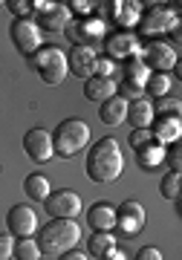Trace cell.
Returning a JSON list of instances; mask_svg holds the SVG:
<instances>
[{
  "mask_svg": "<svg viewBox=\"0 0 182 260\" xmlns=\"http://www.w3.org/2000/svg\"><path fill=\"white\" fill-rule=\"evenodd\" d=\"M87 177L99 185H110L122 177L125 171V153L118 148V139L113 136H104V139H96V145H90L87 150Z\"/></svg>",
  "mask_w": 182,
  "mask_h": 260,
  "instance_id": "obj_1",
  "label": "cell"
},
{
  "mask_svg": "<svg viewBox=\"0 0 182 260\" xmlns=\"http://www.w3.org/2000/svg\"><path fill=\"white\" fill-rule=\"evenodd\" d=\"M78 240H81V225L75 220H49L44 229H38V249L49 257H58L75 249Z\"/></svg>",
  "mask_w": 182,
  "mask_h": 260,
  "instance_id": "obj_2",
  "label": "cell"
},
{
  "mask_svg": "<svg viewBox=\"0 0 182 260\" xmlns=\"http://www.w3.org/2000/svg\"><path fill=\"white\" fill-rule=\"evenodd\" d=\"M87 145H90V124H87L84 119H78V116H73V119H64L58 127L52 130L55 156L73 159L75 153H81Z\"/></svg>",
  "mask_w": 182,
  "mask_h": 260,
  "instance_id": "obj_3",
  "label": "cell"
},
{
  "mask_svg": "<svg viewBox=\"0 0 182 260\" xmlns=\"http://www.w3.org/2000/svg\"><path fill=\"white\" fill-rule=\"evenodd\" d=\"M32 67H35V73L41 75V81L49 84V87L64 84L67 75H70L67 52L61 47H41L35 55H32Z\"/></svg>",
  "mask_w": 182,
  "mask_h": 260,
  "instance_id": "obj_4",
  "label": "cell"
},
{
  "mask_svg": "<svg viewBox=\"0 0 182 260\" xmlns=\"http://www.w3.org/2000/svg\"><path fill=\"white\" fill-rule=\"evenodd\" d=\"M136 26L142 32V38L156 41L159 35H168L173 29H179V12L173 6H165V3H150L147 9H142V18H139Z\"/></svg>",
  "mask_w": 182,
  "mask_h": 260,
  "instance_id": "obj_5",
  "label": "cell"
},
{
  "mask_svg": "<svg viewBox=\"0 0 182 260\" xmlns=\"http://www.w3.org/2000/svg\"><path fill=\"white\" fill-rule=\"evenodd\" d=\"M139 61L150 73H171L173 67L179 64V49H173L165 38H156V41H147L145 47H142Z\"/></svg>",
  "mask_w": 182,
  "mask_h": 260,
  "instance_id": "obj_6",
  "label": "cell"
},
{
  "mask_svg": "<svg viewBox=\"0 0 182 260\" xmlns=\"http://www.w3.org/2000/svg\"><path fill=\"white\" fill-rule=\"evenodd\" d=\"M64 35L73 47H96V41L107 38V26L96 15H90V18H73L67 23Z\"/></svg>",
  "mask_w": 182,
  "mask_h": 260,
  "instance_id": "obj_7",
  "label": "cell"
},
{
  "mask_svg": "<svg viewBox=\"0 0 182 260\" xmlns=\"http://www.w3.org/2000/svg\"><path fill=\"white\" fill-rule=\"evenodd\" d=\"M9 35H12V44L23 58H32L38 49L44 47V32L38 29V23L32 18H23V20H12L9 26Z\"/></svg>",
  "mask_w": 182,
  "mask_h": 260,
  "instance_id": "obj_8",
  "label": "cell"
},
{
  "mask_svg": "<svg viewBox=\"0 0 182 260\" xmlns=\"http://www.w3.org/2000/svg\"><path fill=\"white\" fill-rule=\"evenodd\" d=\"M46 214L52 220H75L78 214L84 211L81 197L75 194L73 188H61V191H49V197L44 200Z\"/></svg>",
  "mask_w": 182,
  "mask_h": 260,
  "instance_id": "obj_9",
  "label": "cell"
},
{
  "mask_svg": "<svg viewBox=\"0 0 182 260\" xmlns=\"http://www.w3.org/2000/svg\"><path fill=\"white\" fill-rule=\"evenodd\" d=\"M32 6L38 12V29L41 32H64L67 23L73 20L67 3H46V0H32Z\"/></svg>",
  "mask_w": 182,
  "mask_h": 260,
  "instance_id": "obj_10",
  "label": "cell"
},
{
  "mask_svg": "<svg viewBox=\"0 0 182 260\" xmlns=\"http://www.w3.org/2000/svg\"><path fill=\"white\" fill-rule=\"evenodd\" d=\"M6 232H9L15 240L35 237L38 234V214H35V208L26 205V203L12 205L9 214H6Z\"/></svg>",
  "mask_w": 182,
  "mask_h": 260,
  "instance_id": "obj_11",
  "label": "cell"
},
{
  "mask_svg": "<svg viewBox=\"0 0 182 260\" xmlns=\"http://www.w3.org/2000/svg\"><path fill=\"white\" fill-rule=\"evenodd\" d=\"M139 52H142V41H139L136 32H113V35L104 38V55L113 58L116 64L139 58Z\"/></svg>",
  "mask_w": 182,
  "mask_h": 260,
  "instance_id": "obj_12",
  "label": "cell"
},
{
  "mask_svg": "<svg viewBox=\"0 0 182 260\" xmlns=\"http://www.w3.org/2000/svg\"><path fill=\"white\" fill-rule=\"evenodd\" d=\"M23 150H26V156L38 165H44L49 159L55 156V148H52V133L44 127H32L26 130V136H23Z\"/></svg>",
  "mask_w": 182,
  "mask_h": 260,
  "instance_id": "obj_13",
  "label": "cell"
},
{
  "mask_svg": "<svg viewBox=\"0 0 182 260\" xmlns=\"http://www.w3.org/2000/svg\"><path fill=\"white\" fill-rule=\"evenodd\" d=\"M145 208H142V203H133V200H128V203H122L116 208V229L122 234H136L145 229Z\"/></svg>",
  "mask_w": 182,
  "mask_h": 260,
  "instance_id": "obj_14",
  "label": "cell"
},
{
  "mask_svg": "<svg viewBox=\"0 0 182 260\" xmlns=\"http://www.w3.org/2000/svg\"><path fill=\"white\" fill-rule=\"evenodd\" d=\"M150 133H154V142H159L162 148L168 145H176L182 136V121L179 116H156L150 121Z\"/></svg>",
  "mask_w": 182,
  "mask_h": 260,
  "instance_id": "obj_15",
  "label": "cell"
},
{
  "mask_svg": "<svg viewBox=\"0 0 182 260\" xmlns=\"http://www.w3.org/2000/svg\"><path fill=\"white\" fill-rule=\"evenodd\" d=\"M107 6H110V18L122 26V32H130L142 18V3H136V0H113Z\"/></svg>",
  "mask_w": 182,
  "mask_h": 260,
  "instance_id": "obj_16",
  "label": "cell"
},
{
  "mask_svg": "<svg viewBox=\"0 0 182 260\" xmlns=\"http://www.w3.org/2000/svg\"><path fill=\"white\" fill-rule=\"evenodd\" d=\"M67 64L75 78L87 81L93 75V64H96V47H73V52L67 55Z\"/></svg>",
  "mask_w": 182,
  "mask_h": 260,
  "instance_id": "obj_17",
  "label": "cell"
},
{
  "mask_svg": "<svg viewBox=\"0 0 182 260\" xmlns=\"http://www.w3.org/2000/svg\"><path fill=\"white\" fill-rule=\"evenodd\" d=\"M87 223L93 232H113L116 229V208L110 203H96L87 211Z\"/></svg>",
  "mask_w": 182,
  "mask_h": 260,
  "instance_id": "obj_18",
  "label": "cell"
},
{
  "mask_svg": "<svg viewBox=\"0 0 182 260\" xmlns=\"http://www.w3.org/2000/svg\"><path fill=\"white\" fill-rule=\"evenodd\" d=\"M154 102L150 99H136V102H128V116H125V121L128 124H133V130L136 127H150V121H154Z\"/></svg>",
  "mask_w": 182,
  "mask_h": 260,
  "instance_id": "obj_19",
  "label": "cell"
},
{
  "mask_svg": "<svg viewBox=\"0 0 182 260\" xmlns=\"http://www.w3.org/2000/svg\"><path fill=\"white\" fill-rule=\"evenodd\" d=\"M84 95L90 102H104V99H113L116 95V81L113 78H99V75H90L84 81Z\"/></svg>",
  "mask_w": 182,
  "mask_h": 260,
  "instance_id": "obj_20",
  "label": "cell"
},
{
  "mask_svg": "<svg viewBox=\"0 0 182 260\" xmlns=\"http://www.w3.org/2000/svg\"><path fill=\"white\" fill-rule=\"evenodd\" d=\"M125 116H128V102L118 99V95L104 99V102L99 104V119L104 121V124H122Z\"/></svg>",
  "mask_w": 182,
  "mask_h": 260,
  "instance_id": "obj_21",
  "label": "cell"
},
{
  "mask_svg": "<svg viewBox=\"0 0 182 260\" xmlns=\"http://www.w3.org/2000/svg\"><path fill=\"white\" fill-rule=\"evenodd\" d=\"M118 75H122V81H130V84H136V87H145L150 70H147L139 58H130V61H122V64H118Z\"/></svg>",
  "mask_w": 182,
  "mask_h": 260,
  "instance_id": "obj_22",
  "label": "cell"
},
{
  "mask_svg": "<svg viewBox=\"0 0 182 260\" xmlns=\"http://www.w3.org/2000/svg\"><path fill=\"white\" fill-rule=\"evenodd\" d=\"M171 84L173 81L168 73H150L145 87H142V93H145V99H165V95L171 93Z\"/></svg>",
  "mask_w": 182,
  "mask_h": 260,
  "instance_id": "obj_23",
  "label": "cell"
},
{
  "mask_svg": "<svg viewBox=\"0 0 182 260\" xmlns=\"http://www.w3.org/2000/svg\"><path fill=\"white\" fill-rule=\"evenodd\" d=\"M23 191H26L29 200H35V203H44L46 197H49V179L44 177V174H29L26 179H23Z\"/></svg>",
  "mask_w": 182,
  "mask_h": 260,
  "instance_id": "obj_24",
  "label": "cell"
},
{
  "mask_svg": "<svg viewBox=\"0 0 182 260\" xmlns=\"http://www.w3.org/2000/svg\"><path fill=\"white\" fill-rule=\"evenodd\" d=\"M162 159H165V148L159 142H150V145H145L142 150H136V162H139V168H145V171H154L156 165H162Z\"/></svg>",
  "mask_w": 182,
  "mask_h": 260,
  "instance_id": "obj_25",
  "label": "cell"
},
{
  "mask_svg": "<svg viewBox=\"0 0 182 260\" xmlns=\"http://www.w3.org/2000/svg\"><path fill=\"white\" fill-rule=\"evenodd\" d=\"M116 234L113 232H93V237L87 240V251L96 254V257H104L110 249H116Z\"/></svg>",
  "mask_w": 182,
  "mask_h": 260,
  "instance_id": "obj_26",
  "label": "cell"
},
{
  "mask_svg": "<svg viewBox=\"0 0 182 260\" xmlns=\"http://www.w3.org/2000/svg\"><path fill=\"white\" fill-rule=\"evenodd\" d=\"M15 260H41V249H38L35 237H23V240L15 243V251H12Z\"/></svg>",
  "mask_w": 182,
  "mask_h": 260,
  "instance_id": "obj_27",
  "label": "cell"
},
{
  "mask_svg": "<svg viewBox=\"0 0 182 260\" xmlns=\"http://www.w3.org/2000/svg\"><path fill=\"white\" fill-rule=\"evenodd\" d=\"M179 182H182L179 174H176V171H168L162 177V182H159V194H162L165 200H179Z\"/></svg>",
  "mask_w": 182,
  "mask_h": 260,
  "instance_id": "obj_28",
  "label": "cell"
},
{
  "mask_svg": "<svg viewBox=\"0 0 182 260\" xmlns=\"http://www.w3.org/2000/svg\"><path fill=\"white\" fill-rule=\"evenodd\" d=\"M93 75H99V78H113V75H118V64L113 61V58H107V55H96ZM113 81H116V78H113Z\"/></svg>",
  "mask_w": 182,
  "mask_h": 260,
  "instance_id": "obj_29",
  "label": "cell"
},
{
  "mask_svg": "<svg viewBox=\"0 0 182 260\" xmlns=\"http://www.w3.org/2000/svg\"><path fill=\"white\" fill-rule=\"evenodd\" d=\"M6 9L15 15V20H23V18H29L32 12H35V6H32V0H6L3 3Z\"/></svg>",
  "mask_w": 182,
  "mask_h": 260,
  "instance_id": "obj_30",
  "label": "cell"
},
{
  "mask_svg": "<svg viewBox=\"0 0 182 260\" xmlns=\"http://www.w3.org/2000/svg\"><path fill=\"white\" fill-rule=\"evenodd\" d=\"M150 142H154V133H150V127L130 130V148H133V150H142L145 145H150Z\"/></svg>",
  "mask_w": 182,
  "mask_h": 260,
  "instance_id": "obj_31",
  "label": "cell"
},
{
  "mask_svg": "<svg viewBox=\"0 0 182 260\" xmlns=\"http://www.w3.org/2000/svg\"><path fill=\"white\" fill-rule=\"evenodd\" d=\"M162 162L171 168V171L179 174V168H182V148H179V145H168V148H165V159H162Z\"/></svg>",
  "mask_w": 182,
  "mask_h": 260,
  "instance_id": "obj_32",
  "label": "cell"
},
{
  "mask_svg": "<svg viewBox=\"0 0 182 260\" xmlns=\"http://www.w3.org/2000/svg\"><path fill=\"white\" fill-rule=\"evenodd\" d=\"M154 116H179V102H171V99H156Z\"/></svg>",
  "mask_w": 182,
  "mask_h": 260,
  "instance_id": "obj_33",
  "label": "cell"
},
{
  "mask_svg": "<svg viewBox=\"0 0 182 260\" xmlns=\"http://www.w3.org/2000/svg\"><path fill=\"white\" fill-rule=\"evenodd\" d=\"M93 6H96V3H90V0H70V3H67L70 15H78V18H90Z\"/></svg>",
  "mask_w": 182,
  "mask_h": 260,
  "instance_id": "obj_34",
  "label": "cell"
},
{
  "mask_svg": "<svg viewBox=\"0 0 182 260\" xmlns=\"http://www.w3.org/2000/svg\"><path fill=\"white\" fill-rule=\"evenodd\" d=\"M12 251H15V237L3 232L0 234V260H12Z\"/></svg>",
  "mask_w": 182,
  "mask_h": 260,
  "instance_id": "obj_35",
  "label": "cell"
},
{
  "mask_svg": "<svg viewBox=\"0 0 182 260\" xmlns=\"http://www.w3.org/2000/svg\"><path fill=\"white\" fill-rule=\"evenodd\" d=\"M133 260H165L162 251L156 249V246H142V249L133 254Z\"/></svg>",
  "mask_w": 182,
  "mask_h": 260,
  "instance_id": "obj_36",
  "label": "cell"
},
{
  "mask_svg": "<svg viewBox=\"0 0 182 260\" xmlns=\"http://www.w3.org/2000/svg\"><path fill=\"white\" fill-rule=\"evenodd\" d=\"M55 260H87V254L78 251V249H70V251H64V254H58Z\"/></svg>",
  "mask_w": 182,
  "mask_h": 260,
  "instance_id": "obj_37",
  "label": "cell"
},
{
  "mask_svg": "<svg viewBox=\"0 0 182 260\" xmlns=\"http://www.w3.org/2000/svg\"><path fill=\"white\" fill-rule=\"evenodd\" d=\"M101 260H128V254H125V251H122V249L116 246V249H110V251H107V254H104Z\"/></svg>",
  "mask_w": 182,
  "mask_h": 260,
  "instance_id": "obj_38",
  "label": "cell"
},
{
  "mask_svg": "<svg viewBox=\"0 0 182 260\" xmlns=\"http://www.w3.org/2000/svg\"><path fill=\"white\" fill-rule=\"evenodd\" d=\"M0 6H3V3H0Z\"/></svg>",
  "mask_w": 182,
  "mask_h": 260,
  "instance_id": "obj_39",
  "label": "cell"
}]
</instances>
